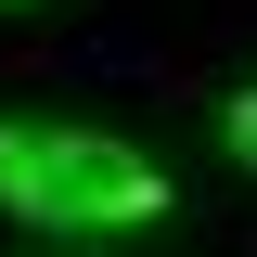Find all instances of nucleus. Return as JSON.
Wrapping results in <instances>:
<instances>
[{
  "instance_id": "7ed1b4c3",
  "label": "nucleus",
  "mask_w": 257,
  "mask_h": 257,
  "mask_svg": "<svg viewBox=\"0 0 257 257\" xmlns=\"http://www.w3.org/2000/svg\"><path fill=\"white\" fill-rule=\"evenodd\" d=\"M0 13H26V0H0Z\"/></svg>"
},
{
  "instance_id": "f03ea898",
  "label": "nucleus",
  "mask_w": 257,
  "mask_h": 257,
  "mask_svg": "<svg viewBox=\"0 0 257 257\" xmlns=\"http://www.w3.org/2000/svg\"><path fill=\"white\" fill-rule=\"evenodd\" d=\"M219 142H231V167H257V90H231V103H219Z\"/></svg>"
},
{
  "instance_id": "f257e3e1",
  "label": "nucleus",
  "mask_w": 257,
  "mask_h": 257,
  "mask_svg": "<svg viewBox=\"0 0 257 257\" xmlns=\"http://www.w3.org/2000/svg\"><path fill=\"white\" fill-rule=\"evenodd\" d=\"M0 206L52 231H142L167 180L142 142H103V128H0Z\"/></svg>"
}]
</instances>
